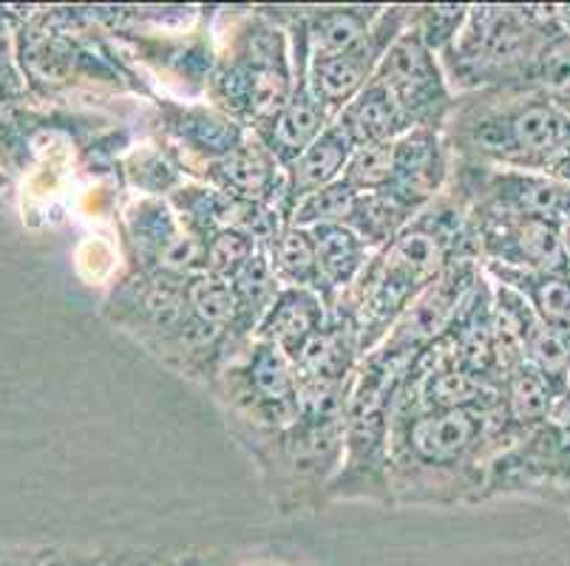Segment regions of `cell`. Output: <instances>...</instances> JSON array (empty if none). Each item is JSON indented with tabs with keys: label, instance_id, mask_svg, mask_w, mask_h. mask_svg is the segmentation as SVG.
Segmentation results:
<instances>
[{
	"label": "cell",
	"instance_id": "4dcf8cb0",
	"mask_svg": "<svg viewBox=\"0 0 570 566\" xmlns=\"http://www.w3.org/2000/svg\"><path fill=\"white\" fill-rule=\"evenodd\" d=\"M179 564L183 566H309L302 558H289V555L278 553H258L253 549L250 555H216V553H190L179 555Z\"/></svg>",
	"mask_w": 570,
	"mask_h": 566
},
{
	"label": "cell",
	"instance_id": "484cf974",
	"mask_svg": "<svg viewBox=\"0 0 570 566\" xmlns=\"http://www.w3.org/2000/svg\"><path fill=\"white\" fill-rule=\"evenodd\" d=\"M414 216H417V212L403 207L401 201L392 199L389 193H361L346 227H350L372 252H377V249L386 247L389 241H395V238L401 236L403 227H406Z\"/></svg>",
	"mask_w": 570,
	"mask_h": 566
},
{
	"label": "cell",
	"instance_id": "7c38bea8",
	"mask_svg": "<svg viewBox=\"0 0 570 566\" xmlns=\"http://www.w3.org/2000/svg\"><path fill=\"white\" fill-rule=\"evenodd\" d=\"M483 267L517 272H570L562 227L531 216L469 210Z\"/></svg>",
	"mask_w": 570,
	"mask_h": 566
},
{
	"label": "cell",
	"instance_id": "d4e9b609",
	"mask_svg": "<svg viewBox=\"0 0 570 566\" xmlns=\"http://www.w3.org/2000/svg\"><path fill=\"white\" fill-rule=\"evenodd\" d=\"M267 256L282 287L313 289V292L321 295L318 261H315V247L309 230L284 225L282 232H278V236L273 238V244L267 247ZM321 298H324V295H321Z\"/></svg>",
	"mask_w": 570,
	"mask_h": 566
},
{
	"label": "cell",
	"instance_id": "74e56055",
	"mask_svg": "<svg viewBox=\"0 0 570 566\" xmlns=\"http://www.w3.org/2000/svg\"><path fill=\"white\" fill-rule=\"evenodd\" d=\"M562 108H564V111H570V97H568V100L562 102Z\"/></svg>",
	"mask_w": 570,
	"mask_h": 566
},
{
	"label": "cell",
	"instance_id": "1f68e13d",
	"mask_svg": "<svg viewBox=\"0 0 570 566\" xmlns=\"http://www.w3.org/2000/svg\"><path fill=\"white\" fill-rule=\"evenodd\" d=\"M106 566H179V558L168 553H154L142 547H114L102 553Z\"/></svg>",
	"mask_w": 570,
	"mask_h": 566
},
{
	"label": "cell",
	"instance_id": "30bf717a",
	"mask_svg": "<svg viewBox=\"0 0 570 566\" xmlns=\"http://www.w3.org/2000/svg\"><path fill=\"white\" fill-rule=\"evenodd\" d=\"M375 80L389 91L397 111L406 119L409 131L417 128L443 131L458 102V93L445 80L440 57L420 40L412 26L383 54Z\"/></svg>",
	"mask_w": 570,
	"mask_h": 566
},
{
	"label": "cell",
	"instance_id": "d6986e66",
	"mask_svg": "<svg viewBox=\"0 0 570 566\" xmlns=\"http://www.w3.org/2000/svg\"><path fill=\"white\" fill-rule=\"evenodd\" d=\"M330 320V306L313 289L282 287L273 306L256 329V340L276 346L289 360H298L309 342L324 331Z\"/></svg>",
	"mask_w": 570,
	"mask_h": 566
},
{
	"label": "cell",
	"instance_id": "4316f807",
	"mask_svg": "<svg viewBox=\"0 0 570 566\" xmlns=\"http://www.w3.org/2000/svg\"><path fill=\"white\" fill-rule=\"evenodd\" d=\"M357 190H352L344 179L333 181V185L321 187L315 193H309L307 199H302L295 205L293 216H289L287 225L304 227V230H313V227H326V225H344L350 221L352 210L357 205Z\"/></svg>",
	"mask_w": 570,
	"mask_h": 566
},
{
	"label": "cell",
	"instance_id": "7a4b0ae2",
	"mask_svg": "<svg viewBox=\"0 0 570 566\" xmlns=\"http://www.w3.org/2000/svg\"><path fill=\"white\" fill-rule=\"evenodd\" d=\"M460 261H480L474 225L469 210L443 190L403 227L395 241L372 252L352 292L338 300L355 318L364 357L386 340L417 295Z\"/></svg>",
	"mask_w": 570,
	"mask_h": 566
},
{
	"label": "cell",
	"instance_id": "3957f363",
	"mask_svg": "<svg viewBox=\"0 0 570 566\" xmlns=\"http://www.w3.org/2000/svg\"><path fill=\"white\" fill-rule=\"evenodd\" d=\"M350 388L298 383V419L282 430H233L284 516L330 505L344 454Z\"/></svg>",
	"mask_w": 570,
	"mask_h": 566
},
{
	"label": "cell",
	"instance_id": "ffe728a7",
	"mask_svg": "<svg viewBox=\"0 0 570 566\" xmlns=\"http://www.w3.org/2000/svg\"><path fill=\"white\" fill-rule=\"evenodd\" d=\"M352 153H355L352 139L346 137L338 122H333L302 156H295L293 162L284 168V199L282 207H278L284 225L289 221L298 201L344 176Z\"/></svg>",
	"mask_w": 570,
	"mask_h": 566
},
{
	"label": "cell",
	"instance_id": "d6a6232c",
	"mask_svg": "<svg viewBox=\"0 0 570 566\" xmlns=\"http://www.w3.org/2000/svg\"><path fill=\"white\" fill-rule=\"evenodd\" d=\"M0 566H49V553L46 549L0 547Z\"/></svg>",
	"mask_w": 570,
	"mask_h": 566
},
{
	"label": "cell",
	"instance_id": "277c9868",
	"mask_svg": "<svg viewBox=\"0 0 570 566\" xmlns=\"http://www.w3.org/2000/svg\"><path fill=\"white\" fill-rule=\"evenodd\" d=\"M454 159L570 185V111L546 97L465 93L443 128Z\"/></svg>",
	"mask_w": 570,
	"mask_h": 566
},
{
	"label": "cell",
	"instance_id": "ac0fdd59",
	"mask_svg": "<svg viewBox=\"0 0 570 566\" xmlns=\"http://www.w3.org/2000/svg\"><path fill=\"white\" fill-rule=\"evenodd\" d=\"M293 69H295V86L289 93L287 106L276 117V122L269 125L262 133V142L267 145L269 153L276 156L282 168H287L295 156H302L321 133L335 122L333 111L315 97L313 86L307 80V60L304 54L293 51Z\"/></svg>",
	"mask_w": 570,
	"mask_h": 566
},
{
	"label": "cell",
	"instance_id": "44dd1931",
	"mask_svg": "<svg viewBox=\"0 0 570 566\" xmlns=\"http://www.w3.org/2000/svg\"><path fill=\"white\" fill-rule=\"evenodd\" d=\"M309 236H313L315 261H318L321 295H324L326 306L333 309L341 298L352 292L357 278L364 275L372 249L344 225L313 227Z\"/></svg>",
	"mask_w": 570,
	"mask_h": 566
},
{
	"label": "cell",
	"instance_id": "6da1fadb",
	"mask_svg": "<svg viewBox=\"0 0 570 566\" xmlns=\"http://www.w3.org/2000/svg\"><path fill=\"white\" fill-rule=\"evenodd\" d=\"M514 439L500 388L463 408H417L397 399L389 434L392 502L476 505L489 461Z\"/></svg>",
	"mask_w": 570,
	"mask_h": 566
},
{
	"label": "cell",
	"instance_id": "5bb4252c",
	"mask_svg": "<svg viewBox=\"0 0 570 566\" xmlns=\"http://www.w3.org/2000/svg\"><path fill=\"white\" fill-rule=\"evenodd\" d=\"M154 108H157L154 125L159 131V145L194 181H199L210 165L225 159L247 137L242 125L216 111L210 102L157 100Z\"/></svg>",
	"mask_w": 570,
	"mask_h": 566
},
{
	"label": "cell",
	"instance_id": "9c48e42d",
	"mask_svg": "<svg viewBox=\"0 0 570 566\" xmlns=\"http://www.w3.org/2000/svg\"><path fill=\"white\" fill-rule=\"evenodd\" d=\"M465 210H494L531 216L564 227L570 216V185L542 173L491 168L452 156V176L445 185Z\"/></svg>",
	"mask_w": 570,
	"mask_h": 566
},
{
	"label": "cell",
	"instance_id": "2e32d148",
	"mask_svg": "<svg viewBox=\"0 0 570 566\" xmlns=\"http://www.w3.org/2000/svg\"><path fill=\"white\" fill-rule=\"evenodd\" d=\"M449 176H452V148L445 142L443 131L417 128L395 139V168L383 193L397 199L412 212H423L438 196H443Z\"/></svg>",
	"mask_w": 570,
	"mask_h": 566
},
{
	"label": "cell",
	"instance_id": "f546056e",
	"mask_svg": "<svg viewBox=\"0 0 570 566\" xmlns=\"http://www.w3.org/2000/svg\"><path fill=\"white\" fill-rule=\"evenodd\" d=\"M465 18H469V7H412L409 26L440 57L454 43Z\"/></svg>",
	"mask_w": 570,
	"mask_h": 566
},
{
	"label": "cell",
	"instance_id": "f35d334b",
	"mask_svg": "<svg viewBox=\"0 0 570 566\" xmlns=\"http://www.w3.org/2000/svg\"><path fill=\"white\" fill-rule=\"evenodd\" d=\"M179 566H183V564H179Z\"/></svg>",
	"mask_w": 570,
	"mask_h": 566
},
{
	"label": "cell",
	"instance_id": "9a60e30c",
	"mask_svg": "<svg viewBox=\"0 0 570 566\" xmlns=\"http://www.w3.org/2000/svg\"><path fill=\"white\" fill-rule=\"evenodd\" d=\"M409 18H412V7H383L375 26L361 43L352 46L344 54L307 62L309 86H313L315 97L333 111L335 119L375 77L383 54L409 29Z\"/></svg>",
	"mask_w": 570,
	"mask_h": 566
},
{
	"label": "cell",
	"instance_id": "5b68a950",
	"mask_svg": "<svg viewBox=\"0 0 570 566\" xmlns=\"http://www.w3.org/2000/svg\"><path fill=\"white\" fill-rule=\"evenodd\" d=\"M222 20L227 31H219L205 97L247 133L262 137L287 106L295 86L289 34L264 7L225 12Z\"/></svg>",
	"mask_w": 570,
	"mask_h": 566
},
{
	"label": "cell",
	"instance_id": "ba28073f",
	"mask_svg": "<svg viewBox=\"0 0 570 566\" xmlns=\"http://www.w3.org/2000/svg\"><path fill=\"white\" fill-rule=\"evenodd\" d=\"M531 498L548 505H570V436L542 423L502 448L485 470L480 502Z\"/></svg>",
	"mask_w": 570,
	"mask_h": 566
},
{
	"label": "cell",
	"instance_id": "cb8c5ba5",
	"mask_svg": "<svg viewBox=\"0 0 570 566\" xmlns=\"http://www.w3.org/2000/svg\"><path fill=\"white\" fill-rule=\"evenodd\" d=\"M500 391L517 439L546 423L553 403L559 399V394H564L528 360L520 363L517 368H511V371L502 377Z\"/></svg>",
	"mask_w": 570,
	"mask_h": 566
},
{
	"label": "cell",
	"instance_id": "4fadbf2b",
	"mask_svg": "<svg viewBox=\"0 0 570 566\" xmlns=\"http://www.w3.org/2000/svg\"><path fill=\"white\" fill-rule=\"evenodd\" d=\"M485 278V269L480 261H460L445 269L432 287L423 289L412 306L401 315L386 340L377 346V355L397 363H412L423 349H429L434 340L452 329L463 306Z\"/></svg>",
	"mask_w": 570,
	"mask_h": 566
},
{
	"label": "cell",
	"instance_id": "7402d4cb",
	"mask_svg": "<svg viewBox=\"0 0 570 566\" xmlns=\"http://www.w3.org/2000/svg\"><path fill=\"white\" fill-rule=\"evenodd\" d=\"M494 284L514 289L546 329L570 342V272H517V269L483 267Z\"/></svg>",
	"mask_w": 570,
	"mask_h": 566
},
{
	"label": "cell",
	"instance_id": "d590c367",
	"mask_svg": "<svg viewBox=\"0 0 570 566\" xmlns=\"http://www.w3.org/2000/svg\"><path fill=\"white\" fill-rule=\"evenodd\" d=\"M553 12H557L559 26L570 34V3H559V7H553Z\"/></svg>",
	"mask_w": 570,
	"mask_h": 566
},
{
	"label": "cell",
	"instance_id": "8fae6325",
	"mask_svg": "<svg viewBox=\"0 0 570 566\" xmlns=\"http://www.w3.org/2000/svg\"><path fill=\"white\" fill-rule=\"evenodd\" d=\"M131 272L188 280L205 269V244L185 227L168 199L139 196L122 212Z\"/></svg>",
	"mask_w": 570,
	"mask_h": 566
},
{
	"label": "cell",
	"instance_id": "603a6c76",
	"mask_svg": "<svg viewBox=\"0 0 570 566\" xmlns=\"http://www.w3.org/2000/svg\"><path fill=\"white\" fill-rule=\"evenodd\" d=\"M335 122L344 128L355 148L395 142L403 133H409L406 119H403V113L397 111L389 91L375 77L361 88V93L338 113Z\"/></svg>",
	"mask_w": 570,
	"mask_h": 566
},
{
	"label": "cell",
	"instance_id": "8d00e7d4",
	"mask_svg": "<svg viewBox=\"0 0 570 566\" xmlns=\"http://www.w3.org/2000/svg\"><path fill=\"white\" fill-rule=\"evenodd\" d=\"M562 241H564V252H568V261H570V216L562 227Z\"/></svg>",
	"mask_w": 570,
	"mask_h": 566
},
{
	"label": "cell",
	"instance_id": "e0dca14e",
	"mask_svg": "<svg viewBox=\"0 0 570 566\" xmlns=\"http://www.w3.org/2000/svg\"><path fill=\"white\" fill-rule=\"evenodd\" d=\"M202 185L216 187L219 193L253 205L282 207L284 199V168L276 156L269 153L267 145L247 133L238 148H233L225 159L202 173Z\"/></svg>",
	"mask_w": 570,
	"mask_h": 566
},
{
	"label": "cell",
	"instance_id": "83f0119b",
	"mask_svg": "<svg viewBox=\"0 0 570 566\" xmlns=\"http://www.w3.org/2000/svg\"><path fill=\"white\" fill-rule=\"evenodd\" d=\"M395 168V142L355 148L341 179L357 193H383Z\"/></svg>",
	"mask_w": 570,
	"mask_h": 566
},
{
	"label": "cell",
	"instance_id": "f1b7e54d",
	"mask_svg": "<svg viewBox=\"0 0 570 566\" xmlns=\"http://www.w3.org/2000/svg\"><path fill=\"white\" fill-rule=\"evenodd\" d=\"M202 244H205V269L202 272L225 280L236 278L250 264V258L256 256L258 249L253 238L242 236L236 230H219L214 236H207Z\"/></svg>",
	"mask_w": 570,
	"mask_h": 566
},
{
	"label": "cell",
	"instance_id": "836d02e7",
	"mask_svg": "<svg viewBox=\"0 0 570 566\" xmlns=\"http://www.w3.org/2000/svg\"><path fill=\"white\" fill-rule=\"evenodd\" d=\"M49 566H106L102 553H49Z\"/></svg>",
	"mask_w": 570,
	"mask_h": 566
},
{
	"label": "cell",
	"instance_id": "52a82bcc",
	"mask_svg": "<svg viewBox=\"0 0 570 566\" xmlns=\"http://www.w3.org/2000/svg\"><path fill=\"white\" fill-rule=\"evenodd\" d=\"M207 391L225 414L227 430H282L298 419V374L287 355L253 337Z\"/></svg>",
	"mask_w": 570,
	"mask_h": 566
},
{
	"label": "cell",
	"instance_id": "e575fe53",
	"mask_svg": "<svg viewBox=\"0 0 570 566\" xmlns=\"http://www.w3.org/2000/svg\"><path fill=\"white\" fill-rule=\"evenodd\" d=\"M548 423H551L557 430H562L564 436H570V388L564 394H559L551 414H548Z\"/></svg>",
	"mask_w": 570,
	"mask_h": 566
},
{
	"label": "cell",
	"instance_id": "8992f818",
	"mask_svg": "<svg viewBox=\"0 0 570 566\" xmlns=\"http://www.w3.org/2000/svg\"><path fill=\"white\" fill-rule=\"evenodd\" d=\"M557 31L553 7H469V18L440 54V66L458 97H520L531 62Z\"/></svg>",
	"mask_w": 570,
	"mask_h": 566
}]
</instances>
